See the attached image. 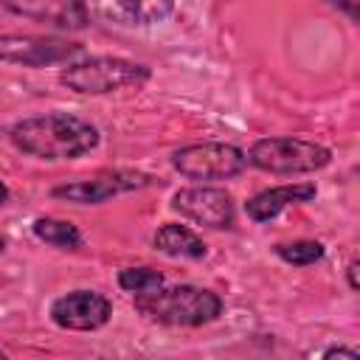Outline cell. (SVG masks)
<instances>
[{
	"mask_svg": "<svg viewBox=\"0 0 360 360\" xmlns=\"http://www.w3.org/2000/svg\"><path fill=\"white\" fill-rule=\"evenodd\" d=\"M135 309L163 326H202L222 312V298L211 290L180 284L135 295Z\"/></svg>",
	"mask_w": 360,
	"mask_h": 360,
	"instance_id": "2",
	"label": "cell"
},
{
	"mask_svg": "<svg viewBox=\"0 0 360 360\" xmlns=\"http://www.w3.org/2000/svg\"><path fill=\"white\" fill-rule=\"evenodd\" d=\"M332 3H335V6H343V8H346V14H349L352 20L357 17V11H354V3H352V0H332Z\"/></svg>",
	"mask_w": 360,
	"mask_h": 360,
	"instance_id": "19",
	"label": "cell"
},
{
	"mask_svg": "<svg viewBox=\"0 0 360 360\" xmlns=\"http://www.w3.org/2000/svg\"><path fill=\"white\" fill-rule=\"evenodd\" d=\"M276 256H278V259H284L287 264L307 267V264H315L318 259H323V245H321V242H315V239L281 242V245H276Z\"/></svg>",
	"mask_w": 360,
	"mask_h": 360,
	"instance_id": "15",
	"label": "cell"
},
{
	"mask_svg": "<svg viewBox=\"0 0 360 360\" xmlns=\"http://www.w3.org/2000/svg\"><path fill=\"white\" fill-rule=\"evenodd\" d=\"M0 357H3V352H0Z\"/></svg>",
	"mask_w": 360,
	"mask_h": 360,
	"instance_id": "21",
	"label": "cell"
},
{
	"mask_svg": "<svg viewBox=\"0 0 360 360\" xmlns=\"http://www.w3.org/2000/svg\"><path fill=\"white\" fill-rule=\"evenodd\" d=\"M11 14L28 17L34 22L59 28V31H82L90 22V11L84 0H0Z\"/></svg>",
	"mask_w": 360,
	"mask_h": 360,
	"instance_id": "10",
	"label": "cell"
},
{
	"mask_svg": "<svg viewBox=\"0 0 360 360\" xmlns=\"http://www.w3.org/2000/svg\"><path fill=\"white\" fill-rule=\"evenodd\" d=\"M323 357H349V360H357L360 354H357L354 349H343V346H332V349H326V352H323Z\"/></svg>",
	"mask_w": 360,
	"mask_h": 360,
	"instance_id": "17",
	"label": "cell"
},
{
	"mask_svg": "<svg viewBox=\"0 0 360 360\" xmlns=\"http://www.w3.org/2000/svg\"><path fill=\"white\" fill-rule=\"evenodd\" d=\"M34 236L53 245V248H62V250H76L82 245V233L73 222L68 219H53V217H39L34 219Z\"/></svg>",
	"mask_w": 360,
	"mask_h": 360,
	"instance_id": "14",
	"label": "cell"
},
{
	"mask_svg": "<svg viewBox=\"0 0 360 360\" xmlns=\"http://www.w3.org/2000/svg\"><path fill=\"white\" fill-rule=\"evenodd\" d=\"M152 177L143 174V172H132V169H107V172H98L93 177H84V180H73V183H62L56 186L51 194L59 197V200H68V202H79V205H96V202H104L115 194H127V191H135V188H143L149 186Z\"/></svg>",
	"mask_w": 360,
	"mask_h": 360,
	"instance_id": "6",
	"label": "cell"
},
{
	"mask_svg": "<svg viewBox=\"0 0 360 360\" xmlns=\"http://www.w3.org/2000/svg\"><path fill=\"white\" fill-rule=\"evenodd\" d=\"M11 143L39 160H76L96 149L98 132L79 115L42 112L17 121L11 127Z\"/></svg>",
	"mask_w": 360,
	"mask_h": 360,
	"instance_id": "1",
	"label": "cell"
},
{
	"mask_svg": "<svg viewBox=\"0 0 360 360\" xmlns=\"http://www.w3.org/2000/svg\"><path fill=\"white\" fill-rule=\"evenodd\" d=\"M6 200H8V186L0 180V205H6Z\"/></svg>",
	"mask_w": 360,
	"mask_h": 360,
	"instance_id": "20",
	"label": "cell"
},
{
	"mask_svg": "<svg viewBox=\"0 0 360 360\" xmlns=\"http://www.w3.org/2000/svg\"><path fill=\"white\" fill-rule=\"evenodd\" d=\"M329 160L332 152L326 146L292 135L262 138L248 152V163L270 174H307L323 169Z\"/></svg>",
	"mask_w": 360,
	"mask_h": 360,
	"instance_id": "4",
	"label": "cell"
},
{
	"mask_svg": "<svg viewBox=\"0 0 360 360\" xmlns=\"http://www.w3.org/2000/svg\"><path fill=\"white\" fill-rule=\"evenodd\" d=\"M318 188L312 183H292V186H276V188H264L256 197L248 200L245 211L253 222H270L276 219L284 208L298 205V202H309L315 200Z\"/></svg>",
	"mask_w": 360,
	"mask_h": 360,
	"instance_id": "12",
	"label": "cell"
},
{
	"mask_svg": "<svg viewBox=\"0 0 360 360\" xmlns=\"http://www.w3.org/2000/svg\"><path fill=\"white\" fill-rule=\"evenodd\" d=\"M112 315L110 301L96 290H73L51 304V321L62 329L93 332L101 329Z\"/></svg>",
	"mask_w": 360,
	"mask_h": 360,
	"instance_id": "9",
	"label": "cell"
},
{
	"mask_svg": "<svg viewBox=\"0 0 360 360\" xmlns=\"http://www.w3.org/2000/svg\"><path fill=\"white\" fill-rule=\"evenodd\" d=\"M84 6L104 22L124 28H146L174 11V0H84Z\"/></svg>",
	"mask_w": 360,
	"mask_h": 360,
	"instance_id": "11",
	"label": "cell"
},
{
	"mask_svg": "<svg viewBox=\"0 0 360 360\" xmlns=\"http://www.w3.org/2000/svg\"><path fill=\"white\" fill-rule=\"evenodd\" d=\"M346 273H349V287H352V290H357V262H349Z\"/></svg>",
	"mask_w": 360,
	"mask_h": 360,
	"instance_id": "18",
	"label": "cell"
},
{
	"mask_svg": "<svg viewBox=\"0 0 360 360\" xmlns=\"http://www.w3.org/2000/svg\"><path fill=\"white\" fill-rule=\"evenodd\" d=\"M163 284V273L152 270V267H124L118 273V287L127 290V292H149V290H158Z\"/></svg>",
	"mask_w": 360,
	"mask_h": 360,
	"instance_id": "16",
	"label": "cell"
},
{
	"mask_svg": "<svg viewBox=\"0 0 360 360\" xmlns=\"http://www.w3.org/2000/svg\"><path fill=\"white\" fill-rule=\"evenodd\" d=\"M152 245H155L160 253L174 256V259H202V256H205V242H202L191 228L177 225V222L163 225V228L155 233Z\"/></svg>",
	"mask_w": 360,
	"mask_h": 360,
	"instance_id": "13",
	"label": "cell"
},
{
	"mask_svg": "<svg viewBox=\"0 0 360 360\" xmlns=\"http://www.w3.org/2000/svg\"><path fill=\"white\" fill-rule=\"evenodd\" d=\"M172 166L188 180H228L248 166V155L233 143H191L172 155Z\"/></svg>",
	"mask_w": 360,
	"mask_h": 360,
	"instance_id": "5",
	"label": "cell"
},
{
	"mask_svg": "<svg viewBox=\"0 0 360 360\" xmlns=\"http://www.w3.org/2000/svg\"><path fill=\"white\" fill-rule=\"evenodd\" d=\"M149 79V68L121 56H90L84 62H73L59 73V82L73 93L104 96L127 87H141Z\"/></svg>",
	"mask_w": 360,
	"mask_h": 360,
	"instance_id": "3",
	"label": "cell"
},
{
	"mask_svg": "<svg viewBox=\"0 0 360 360\" xmlns=\"http://www.w3.org/2000/svg\"><path fill=\"white\" fill-rule=\"evenodd\" d=\"M172 208L180 211L183 217L194 219L197 225H205L214 231H225L236 219V208H233L231 194L225 188H214V186L180 188L172 200Z\"/></svg>",
	"mask_w": 360,
	"mask_h": 360,
	"instance_id": "8",
	"label": "cell"
},
{
	"mask_svg": "<svg viewBox=\"0 0 360 360\" xmlns=\"http://www.w3.org/2000/svg\"><path fill=\"white\" fill-rule=\"evenodd\" d=\"M79 53H82L79 42H68L56 37H34V34H3L0 37V62H11L22 68L56 65Z\"/></svg>",
	"mask_w": 360,
	"mask_h": 360,
	"instance_id": "7",
	"label": "cell"
}]
</instances>
